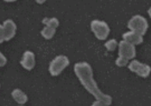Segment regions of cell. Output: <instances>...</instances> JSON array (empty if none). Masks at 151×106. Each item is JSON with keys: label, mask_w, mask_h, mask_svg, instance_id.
<instances>
[{"label": "cell", "mask_w": 151, "mask_h": 106, "mask_svg": "<svg viewBox=\"0 0 151 106\" xmlns=\"http://www.w3.org/2000/svg\"><path fill=\"white\" fill-rule=\"evenodd\" d=\"M74 72L80 83L86 90L96 99L108 105L112 103V97L110 95L103 93L94 79L93 70L91 65L86 62H77L74 65Z\"/></svg>", "instance_id": "1"}, {"label": "cell", "mask_w": 151, "mask_h": 106, "mask_svg": "<svg viewBox=\"0 0 151 106\" xmlns=\"http://www.w3.org/2000/svg\"><path fill=\"white\" fill-rule=\"evenodd\" d=\"M127 27L130 31L135 32L143 36L146 33L149 28L147 20L140 15H135L129 20Z\"/></svg>", "instance_id": "2"}, {"label": "cell", "mask_w": 151, "mask_h": 106, "mask_svg": "<svg viewBox=\"0 0 151 106\" xmlns=\"http://www.w3.org/2000/svg\"><path fill=\"white\" fill-rule=\"evenodd\" d=\"M69 64L70 60L68 56L65 55L56 56L49 65L48 70L50 75L53 76L60 75Z\"/></svg>", "instance_id": "3"}, {"label": "cell", "mask_w": 151, "mask_h": 106, "mask_svg": "<svg viewBox=\"0 0 151 106\" xmlns=\"http://www.w3.org/2000/svg\"><path fill=\"white\" fill-rule=\"evenodd\" d=\"M17 25L11 19H7L0 26V43L7 42L16 34Z\"/></svg>", "instance_id": "4"}, {"label": "cell", "mask_w": 151, "mask_h": 106, "mask_svg": "<svg viewBox=\"0 0 151 106\" xmlns=\"http://www.w3.org/2000/svg\"><path fill=\"white\" fill-rule=\"evenodd\" d=\"M91 29L96 37L100 40H106L110 32L108 24L105 21L99 20H94L91 21Z\"/></svg>", "instance_id": "5"}, {"label": "cell", "mask_w": 151, "mask_h": 106, "mask_svg": "<svg viewBox=\"0 0 151 106\" xmlns=\"http://www.w3.org/2000/svg\"><path fill=\"white\" fill-rule=\"evenodd\" d=\"M128 68L133 73H135L139 76L147 78L151 72V67L146 63H142L138 60H133L128 65Z\"/></svg>", "instance_id": "6"}, {"label": "cell", "mask_w": 151, "mask_h": 106, "mask_svg": "<svg viewBox=\"0 0 151 106\" xmlns=\"http://www.w3.org/2000/svg\"><path fill=\"white\" fill-rule=\"evenodd\" d=\"M118 55L128 60L133 59L136 56V48L133 45L122 40L118 45Z\"/></svg>", "instance_id": "7"}, {"label": "cell", "mask_w": 151, "mask_h": 106, "mask_svg": "<svg viewBox=\"0 0 151 106\" xmlns=\"http://www.w3.org/2000/svg\"><path fill=\"white\" fill-rule=\"evenodd\" d=\"M20 64L23 68L30 71L35 68L36 65V56L35 53L31 51H26L23 54Z\"/></svg>", "instance_id": "8"}, {"label": "cell", "mask_w": 151, "mask_h": 106, "mask_svg": "<svg viewBox=\"0 0 151 106\" xmlns=\"http://www.w3.org/2000/svg\"><path fill=\"white\" fill-rule=\"evenodd\" d=\"M123 40L133 45H138L143 42V36L132 31L125 32L122 35Z\"/></svg>", "instance_id": "9"}, {"label": "cell", "mask_w": 151, "mask_h": 106, "mask_svg": "<svg viewBox=\"0 0 151 106\" xmlns=\"http://www.w3.org/2000/svg\"><path fill=\"white\" fill-rule=\"evenodd\" d=\"M11 96L14 101L20 105L27 103L28 100L27 95L19 88H15L11 93Z\"/></svg>", "instance_id": "10"}, {"label": "cell", "mask_w": 151, "mask_h": 106, "mask_svg": "<svg viewBox=\"0 0 151 106\" xmlns=\"http://www.w3.org/2000/svg\"><path fill=\"white\" fill-rule=\"evenodd\" d=\"M55 33H56V29L50 28L48 26H45L40 32L42 36L46 40L52 39L55 36Z\"/></svg>", "instance_id": "11"}, {"label": "cell", "mask_w": 151, "mask_h": 106, "mask_svg": "<svg viewBox=\"0 0 151 106\" xmlns=\"http://www.w3.org/2000/svg\"><path fill=\"white\" fill-rule=\"evenodd\" d=\"M42 23L45 25V26H48L53 28H57L59 25H60V21L56 17H52V18H44L42 21Z\"/></svg>", "instance_id": "12"}, {"label": "cell", "mask_w": 151, "mask_h": 106, "mask_svg": "<svg viewBox=\"0 0 151 106\" xmlns=\"http://www.w3.org/2000/svg\"><path fill=\"white\" fill-rule=\"evenodd\" d=\"M118 43H117V40L114 38H111L110 40H108V41L105 43L104 46L106 48V50L108 51H113L116 50L117 46H118Z\"/></svg>", "instance_id": "13"}, {"label": "cell", "mask_w": 151, "mask_h": 106, "mask_svg": "<svg viewBox=\"0 0 151 106\" xmlns=\"http://www.w3.org/2000/svg\"><path fill=\"white\" fill-rule=\"evenodd\" d=\"M129 60L127 59L124 58L123 57L119 56L115 61V63L117 67H123L126 66V65L129 63Z\"/></svg>", "instance_id": "14"}, {"label": "cell", "mask_w": 151, "mask_h": 106, "mask_svg": "<svg viewBox=\"0 0 151 106\" xmlns=\"http://www.w3.org/2000/svg\"><path fill=\"white\" fill-rule=\"evenodd\" d=\"M7 63V59L5 55L1 52L0 53V66L1 67H4Z\"/></svg>", "instance_id": "15"}, {"label": "cell", "mask_w": 151, "mask_h": 106, "mask_svg": "<svg viewBox=\"0 0 151 106\" xmlns=\"http://www.w3.org/2000/svg\"><path fill=\"white\" fill-rule=\"evenodd\" d=\"M91 106H110V105H108L106 104H105L104 102L96 100L94 102H93V103L92 104Z\"/></svg>", "instance_id": "16"}, {"label": "cell", "mask_w": 151, "mask_h": 106, "mask_svg": "<svg viewBox=\"0 0 151 106\" xmlns=\"http://www.w3.org/2000/svg\"><path fill=\"white\" fill-rule=\"evenodd\" d=\"M147 13H148V15L149 17L151 18V6L149 8V9L147 11Z\"/></svg>", "instance_id": "17"}, {"label": "cell", "mask_w": 151, "mask_h": 106, "mask_svg": "<svg viewBox=\"0 0 151 106\" xmlns=\"http://www.w3.org/2000/svg\"><path fill=\"white\" fill-rule=\"evenodd\" d=\"M19 106H24L23 105H19Z\"/></svg>", "instance_id": "18"}]
</instances>
